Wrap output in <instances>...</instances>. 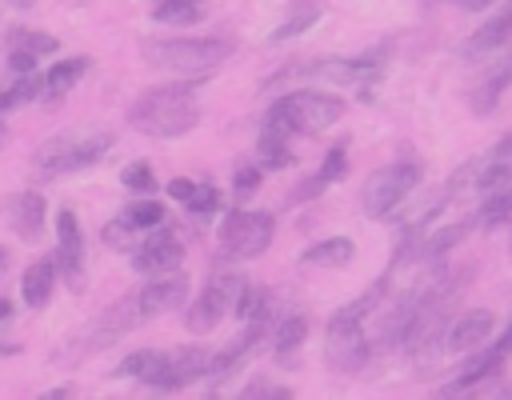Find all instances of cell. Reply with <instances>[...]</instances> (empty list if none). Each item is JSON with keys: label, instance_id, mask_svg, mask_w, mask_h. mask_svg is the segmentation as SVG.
I'll return each mask as SVG.
<instances>
[{"label": "cell", "instance_id": "d6986e66", "mask_svg": "<svg viewBox=\"0 0 512 400\" xmlns=\"http://www.w3.org/2000/svg\"><path fill=\"white\" fill-rule=\"evenodd\" d=\"M52 288H56V264L52 260H32L24 268V276H20V300L28 308H44Z\"/></svg>", "mask_w": 512, "mask_h": 400}, {"label": "cell", "instance_id": "9a60e30c", "mask_svg": "<svg viewBox=\"0 0 512 400\" xmlns=\"http://www.w3.org/2000/svg\"><path fill=\"white\" fill-rule=\"evenodd\" d=\"M4 220H8V228H12L24 244H36V240L44 236V220H48V212H44V196L32 192V188L8 196V200H4Z\"/></svg>", "mask_w": 512, "mask_h": 400}, {"label": "cell", "instance_id": "277c9868", "mask_svg": "<svg viewBox=\"0 0 512 400\" xmlns=\"http://www.w3.org/2000/svg\"><path fill=\"white\" fill-rule=\"evenodd\" d=\"M344 116V100L332 96V92H320V88H296L288 96H280L260 128H272V132H284V136H300V132H320L328 124H336Z\"/></svg>", "mask_w": 512, "mask_h": 400}, {"label": "cell", "instance_id": "52a82bcc", "mask_svg": "<svg viewBox=\"0 0 512 400\" xmlns=\"http://www.w3.org/2000/svg\"><path fill=\"white\" fill-rule=\"evenodd\" d=\"M244 284H248V280H244L240 272H216V276L200 288V296L184 308V324H188V332H212V328L236 308Z\"/></svg>", "mask_w": 512, "mask_h": 400}, {"label": "cell", "instance_id": "2e32d148", "mask_svg": "<svg viewBox=\"0 0 512 400\" xmlns=\"http://www.w3.org/2000/svg\"><path fill=\"white\" fill-rule=\"evenodd\" d=\"M508 40H512V0H508L496 16L480 20V28L468 36L464 52H468V56H488V52H500Z\"/></svg>", "mask_w": 512, "mask_h": 400}, {"label": "cell", "instance_id": "1f68e13d", "mask_svg": "<svg viewBox=\"0 0 512 400\" xmlns=\"http://www.w3.org/2000/svg\"><path fill=\"white\" fill-rule=\"evenodd\" d=\"M344 172H348V152H344V144H332L328 148V156L320 160V168H316V176L332 188L336 180H344Z\"/></svg>", "mask_w": 512, "mask_h": 400}, {"label": "cell", "instance_id": "5bb4252c", "mask_svg": "<svg viewBox=\"0 0 512 400\" xmlns=\"http://www.w3.org/2000/svg\"><path fill=\"white\" fill-rule=\"evenodd\" d=\"M492 328H496V316H492L488 308H468V312H460V316L444 328V352H456V356L476 352L480 344H488Z\"/></svg>", "mask_w": 512, "mask_h": 400}, {"label": "cell", "instance_id": "74e56055", "mask_svg": "<svg viewBox=\"0 0 512 400\" xmlns=\"http://www.w3.org/2000/svg\"><path fill=\"white\" fill-rule=\"evenodd\" d=\"M484 348H488V352H492V356H496V360L504 364V360L512 356V320H508V324H504V332H500L496 340H488Z\"/></svg>", "mask_w": 512, "mask_h": 400}, {"label": "cell", "instance_id": "836d02e7", "mask_svg": "<svg viewBox=\"0 0 512 400\" xmlns=\"http://www.w3.org/2000/svg\"><path fill=\"white\" fill-rule=\"evenodd\" d=\"M184 208H188V212H196V216H208V212H216V208H220V192H216L212 184H196V188H192V196L184 200Z\"/></svg>", "mask_w": 512, "mask_h": 400}, {"label": "cell", "instance_id": "9c48e42d", "mask_svg": "<svg viewBox=\"0 0 512 400\" xmlns=\"http://www.w3.org/2000/svg\"><path fill=\"white\" fill-rule=\"evenodd\" d=\"M180 260H184V240L176 232L160 228V224L140 232V240L132 244V268L144 272V276L172 272V268H180Z\"/></svg>", "mask_w": 512, "mask_h": 400}, {"label": "cell", "instance_id": "8d00e7d4", "mask_svg": "<svg viewBox=\"0 0 512 400\" xmlns=\"http://www.w3.org/2000/svg\"><path fill=\"white\" fill-rule=\"evenodd\" d=\"M8 72H12V76H28V72H36V56L12 48V52H8Z\"/></svg>", "mask_w": 512, "mask_h": 400}, {"label": "cell", "instance_id": "3957f363", "mask_svg": "<svg viewBox=\"0 0 512 400\" xmlns=\"http://www.w3.org/2000/svg\"><path fill=\"white\" fill-rule=\"evenodd\" d=\"M232 52L228 40L216 36H168V40H144L140 56L144 64L172 72V76H208L216 64H224Z\"/></svg>", "mask_w": 512, "mask_h": 400}, {"label": "cell", "instance_id": "44dd1931", "mask_svg": "<svg viewBox=\"0 0 512 400\" xmlns=\"http://www.w3.org/2000/svg\"><path fill=\"white\" fill-rule=\"evenodd\" d=\"M352 240L348 236H328V240H316L300 252V264L304 268H344L352 260Z\"/></svg>", "mask_w": 512, "mask_h": 400}, {"label": "cell", "instance_id": "30bf717a", "mask_svg": "<svg viewBox=\"0 0 512 400\" xmlns=\"http://www.w3.org/2000/svg\"><path fill=\"white\" fill-rule=\"evenodd\" d=\"M384 68H388V48H384V44H372V48H364V52H356V56H336V60L312 64L316 76H328V80H336V84H356V88L376 84V80L384 76Z\"/></svg>", "mask_w": 512, "mask_h": 400}, {"label": "cell", "instance_id": "5b68a950", "mask_svg": "<svg viewBox=\"0 0 512 400\" xmlns=\"http://www.w3.org/2000/svg\"><path fill=\"white\" fill-rule=\"evenodd\" d=\"M416 184H420V164H416V160L384 164V168H376V172L364 180V188H360V208H364L372 220H384V216H392V212L404 204V196H408Z\"/></svg>", "mask_w": 512, "mask_h": 400}, {"label": "cell", "instance_id": "ab89813d", "mask_svg": "<svg viewBox=\"0 0 512 400\" xmlns=\"http://www.w3.org/2000/svg\"><path fill=\"white\" fill-rule=\"evenodd\" d=\"M244 396H284V388H276V384H264V380H256V384H248V388H244Z\"/></svg>", "mask_w": 512, "mask_h": 400}, {"label": "cell", "instance_id": "ba28073f", "mask_svg": "<svg viewBox=\"0 0 512 400\" xmlns=\"http://www.w3.org/2000/svg\"><path fill=\"white\" fill-rule=\"evenodd\" d=\"M276 232V220L268 212H248V208H232L220 224V248L232 260H252L260 252H268Z\"/></svg>", "mask_w": 512, "mask_h": 400}, {"label": "cell", "instance_id": "f1b7e54d", "mask_svg": "<svg viewBox=\"0 0 512 400\" xmlns=\"http://www.w3.org/2000/svg\"><path fill=\"white\" fill-rule=\"evenodd\" d=\"M8 44H12V48H20V52H32L36 60L56 52V36H48V32H40V28H12Z\"/></svg>", "mask_w": 512, "mask_h": 400}, {"label": "cell", "instance_id": "e0dca14e", "mask_svg": "<svg viewBox=\"0 0 512 400\" xmlns=\"http://www.w3.org/2000/svg\"><path fill=\"white\" fill-rule=\"evenodd\" d=\"M500 52H504V56L484 72L480 88L472 92V108H476V112H492V108H496V100L512 88V40H508Z\"/></svg>", "mask_w": 512, "mask_h": 400}, {"label": "cell", "instance_id": "83f0119b", "mask_svg": "<svg viewBox=\"0 0 512 400\" xmlns=\"http://www.w3.org/2000/svg\"><path fill=\"white\" fill-rule=\"evenodd\" d=\"M480 228H496V224H508L512 220V192H492V196H484V204L476 208V216H472Z\"/></svg>", "mask_w": 512, "mask_h": 400}, {"label": "cell", "instance_id": "f546056e", "mask_svg": "<svg viewBox=\"0 0 512 400\" xmlns=\"http://www.w3.org/2000/svg\"><path fill=\"white\" fill-rule=\"evenodd\" d=\"M152 20H160V24H196L200 20V4L196 0H156Z\"/></svg>", "mask_w": 512, "mask_h": 400}, {"label": "cell", "instance_id": "f6af8a7d", "mask_svg": "<svg viewBox=\"0 0 512 400\" xmlns=\"http://www.w3.org/2000/svg\"><path fill=\"white\" fill-rule=\"evenodd\" d=\"M4 136H8V128H4V120H0V144H4Z\"/></svg>", "mask_w": 512, "mask_h": 400}, {"label": "cell", "instance_id": "ac0fdd59", "mask_svg": "<svg viewBox=\"0 0 512 400\" xmlns=\"http://www.w3.org/2000/svg\"><path fill=\"white\" fill-rule=\"evenodd\" d=\"M88 72V60L84 56H68V60H56L48 72H40V96L36 100H44V104H56L80 76Z\"/></svg>", "mask_w": 512, "mask_h": 400}, {"label": "cell", "instance_id": "cb8c5ba5", "mask_svg": "<svg viewBox=\"0 0 512 400\" xmlns=\"http://www.w3.org/2000/svg\"><path fill=\"white\" fill-rule=\"evenodd\" d=\"M292 136L284 132H272V128H260V140H256V164L264 172H276V168H288L292 164V148H288Z\"/></svg>", "mask_w": 512, "mask_h": 400}, {"label": "cell", "instance_id": "484cf974", "mask_svg": "<svg viewBox=\"0 0 512 400\" xmlns=\"http://www.w3.org/2000/svg\"><path fill=\"white\" fill-rule=\"evenodd\" d=\"M472 228H476V220H452L448 228L432 232V236H428V244H420L416 252H420L424 260H436V256H444V252H448L452 244H460V240H464V236H468Z\"/></svg>", "mask_w": 512, "mask_h": 400}, {"label": "cell", "instance_id": "d6a6232c", "mask_svg": "<svg viewBox=\"0 0 512 400\" xmlns=\"http://www.w3.org/2000/svg\"><path fill=\"white\" fill-rule=\"evenodd\" d=\"M120 184H124V188H132V192H152V188H156L152 164H148V160H132V164H124Z\"/></svg>", "mask_w": 512, "mask_h": 400}, {"label": "cell", "instance_id": "e575fe53", "mask_svg": "<svg viewBox=\"0 0 512 400\" xmlns=\"http://www.w3.org/2000/svg\"><path fill=\"white\" fill-rule=\"evenodd\" d=\"M132 240H140V232H136L128 220L116 216V220L104 224V244H108V248H132Z\"/></svg>", "mask_w": 512, "mask_h": 400}, {"label": "cell", "instance_id": "ffe728a7", "mask_svg": "<svg viewBox=\"0 0 512 400\" xmlns=\"http://www.w3.org/2000/svg\"><path fill=\"white\" fill-rule=\"evenodd\" d=\"M500 368H504V364H500V360H496V356H492V352L480 344V348H476V356H468V360L456 368V376L444 384V392H468V388L484 384L488 376H496Z\"/></svg>", "mask_w": 512, "mask_h": 400}, {"label": "cell", "instance_id": "b9f144b4", "mask_svg": "<svg viewBox=\"0 0 512 400\" xmlns=\"http://www.w3.org/2000/svg\"><path fill=\"white\" fill-rule=\"evenodd\" d=\"M8 316H12V304H8V300H0V324H4Z\"/></svg>", "mask_w": 512, "mask_h": 400}, {"label": "cell", "instance_id": "4fadbf2b", "mask_svg": "<svg viewBox=\"0 0 512 400\" xmlns=\"http://www.w3.org/2000/svg\"><path fill=\"white\" fill-rule=\"evenodd\" d=\"M208 360H212V352L204 344H184V348L164 352V372H160V384L156 388L160 392H176V388L208 376Z\"/></svg>", "mask_w": 512, "mask_h": 400}, {"label": "cell", "instance_id": "603a6c76", "mask_svg": "<svg viewBox=\"0 0 512 400\" xmlns=\"http://www.w3.org/2000/svg\"><path fill=\"white\" fill-rule=\"evenodd\" d=\"M160 372H164V352H160V348H140V352L124 356L120 368H116V376L140 380V384H148V388L160 384Z\"/></svg>", "mask_w": 512, "mask_h": 400}, {"label": "cell", "instance_id": "f35d334b", "mask_svg": "<svg viewBox=\"0 0 512 400\" xmlns=\"http://www.w3.org/2000/svg\"><path fill=\"white\" fill-rule=\"evenodd\" d=\"M192 188H196V180H184V176H180V180H172V184H168V196L184 204V200L192 196Z\"/></svg>", "mask_w": 512, "mask_h": 400}, {"label": "cell", "instance_id": "4316f807", "mask_svg": "<svg viewBox=\"0 0 512 400\" xmlns=\"http://www.w3.org/2000/svg\"><path fill=\"white\" fill-rule=\"evenodd\" d=\"M36 96H40V72L16 76V80L0 92V112H12V108H20V104H28V100H36Z\"/></svg>", "mask_w": 512, "mask_h": 400}, {"label": "cell", "instance_id": "60d3db41", "mask_svg": "<svg viewBox=\"0 0 512 400\" xmlns=\"http://www.w3.org/2000/svg\"><path fill=\"white\" fill-rule=\"evenodd\" d=\"M460 8H468V12H484L488 4H496V0H456Z\"/></svg>", "mask_w": 512, "mask_h": 400}, {"label": "cell", "instance_id": "4dcf8cb0", "mask_svg": "<svg viewBox=\"0 0 512 400\" xmlns=\"http://www.w3.org/2000/svg\"><path fill=\"white\" fill-rule=\"evenodd\" d=\"M120 220H128L136 232H148V228L164 224V208H160V200H136L120 212Z\"/></svg>", "mask_w": 512, "mask_h": 400}, {"label": "cell", "instance_id": "d590c367", "mask_svg": "<svg viewBox=\"0 0 512 400\" xmlns=\"http://www.w3.org/2000/svg\"><path fill=\"white\" fill-rule=\"evenodd\" d=\"M260 180H264V168L252 160V164H240V168H236L232 188H236V196H248V192H256V188H260Z\"/></svg>", "mask_w": 512, "mask_h": 400}, {"label": "cell", "instance_id": "d4e9b609", "mask_svg": "<svg viewBox=\"0 0 512 400\" xmlns=\"http://www.w3.org/2000/svg\"><path fill=\"white\" fill-rule=\"evenodd\" d=\"M320 20V4L316 0H296L292 8H288V16L276 24V32H272V40L280 44V40H292V36H300V32H308L312 24Z\"/></svg>", "mask_w": 512, "mask_h": 400}, {"label": "cell", "instance_id": "7c38bea8", "mask_svg": "<svg viewBox=\"0 0 512 400\" xmlns=\"http://www.w3.org/2000/svg\"><path fill=\"white\" fill-rule=\"evenodd\" d=\"M136 300H140V308H144L148 320L160 316V312H172V308H180V304L188 300V276H184L180 268L160 272V276H148V280L136 288Z\"/></svg>", "mask_w": 512, "mask_h": 400}, {"label": "cell", "instance_id": "7bdbcfd3", "mask_svg": "<svg viewBox=\"0 0 512 400\" xmlns=\"http://www.w3.org/2000/svg\"><path fill=\"white\" fill-rule=\"evenodd\" d=\"M4 268H8V252L0 248V272H4Z\"/></svg>", "mask_w": 512, "mask_h": 400}, {"label": "cell", "instance_id": "8fae6325", "mask_svg": "<svg viewBox=\"0 0 512 400\" xmlns=\"http://www.w3.org/2000/svg\"><path fill=\"white\" fill-rule=\"evenodd\" d=\"M56 276H64L68 288H80L84 284V232H80V220L72 208H60L56 212Z\"/></svg>", "mask_w": 512, "mask_h": 400}, {"label": "cell", "instance_id": "7a4b0ae2", "mask_svg": "<svg viewBox=\"0 0 512 400\" xmlns=\"http://www.w3.org/2000/svg\"><path fill=\"white\" fill-rule=\"evenodd\" d=\"M116 136L104 124H76L64 128L56 136H48L36 152H32V172L36 180H56V176H72L80 168H92L96 160H104L112 152Z\"/></svg>", "mask_w": 512, "mask_h": 400}, {"label": "cell", "instance_id": "6da1fadb", "mask_svg": "<svg viewBox=\"0 0 512 400\" xmlns=\"http://www.w3.org/2000/svg\"><path fill=\"white\" fill-rule=\"evenodd\" d=\"M200 124V100L196 80H168L156 88H144L128 104V128L152 140H176Z\"/></svg>", "mask_w": 512, "mask_h": 400}, {"label": "cell", "instance_id": "7402d4cb", "mask_svg": "<svg viewBox=\"0 0 512 400\" xmlns=\"http://www.w3.org/2000/svg\"><path fill=\"white\" fill-rule=\"evenodd\" d=\"M304 340H308V320H304V316H288V320H280V324H276L272 356H276L280 364H288V368H292V364L300 360Z\"/></svg>", "mask_w": 512, "mask_h": 400}, {"label": "cell", "instance_id": "8992f818", "mask_svg": "<svg viewBox=\"0 0 512 400\" xmlns=\"http://www.w3.org/2000/svg\"><path fill=\"white\" fill-rule=\"evenodd\" d=\"M372 356V344L364 336V316L352 312L348 304L340 312H332L328 332H324V360L336 372H360Z\"/></svg>", "mask_w": 512, "mask_h": 400}, {"label": "cell", "instance_id": "ee69618b", "mask_svg": "<svg viewBox=\"0 0 512 400\" xmlns=\"http://www.w3.org/2000/svg\"><path fill=\"white\" fill-rule=\"evenodd\" d=\"M8 4H16V8H28V4H32V0H8Z\"/></svg>", "mask_w": 512, "mask_h": 400}]
</instances>
